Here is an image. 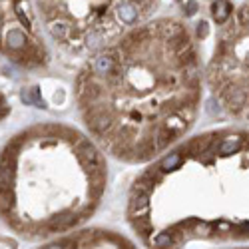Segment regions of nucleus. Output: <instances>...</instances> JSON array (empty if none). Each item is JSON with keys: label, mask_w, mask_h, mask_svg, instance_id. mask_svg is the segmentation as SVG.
Wrapping results in <instances>:
<instances>
[{"label": "nucleus", "mask_w": 249, "mask_h": 249, "mask_svg": "<svg viewBox=\"0 0 249 249\" xmlns=\"http://www.w3.org/2000/svg\"><path fill=\"white\" fill-rule=\"evenodd\" d=\"M74 96L106 154L126 163L158 160L194 128L201 108V64L188 26L161 18L94 52Z\"/></svg>", "instance_id": "1"}, {"label": "nucleus", "mask_w": 249, "mask_h": 249, "mask_svg": "<svg viewBox=\"0 0 249 249\" xmlns=\"http://www.w3.org/2000/svg\"><path fill=\"white\" fill-rule=\"evenodd\" d=\"M126 219L146 249L249 243V128L207 130L132 183Z\"/></svg>", "instance_id": "2"}, {"label": "nucleus", "mask_w": 249, "mask_h": 249, "mask_svg": "<svg viewBox=\"0 0 249 249\" xmlns=\"http://www.w3.org/2000/svg\"><path fill=\"white\" fill-rule=\"evenodd\" d=\"M102 150L64 124H36L0 152V221L26 241L80 230L106 194Z\"/></svg>", "instance_id": "3"}, {"label": "nucleus", "mask_w": 249, "mask_h": 249, "mask_svg": "<svg viewBox=\"0 0 249 249\" xmlns=\"http://www.w3.org/2000/svg\"><path fill=\"white\" fill-rule=\"evenodd\" d=\"M158 0H38L48 34L74 54L98 52L148 18Z\"/></svg>", "instance_id": "4"}, {"label": "nucleus", "mask_w": 249, "mask_h": 249, "mask_svg": "<svg viewBox=\"0 0 249 249\" xmlns=\"http://www.w3.org/2000/svg\"><path fill=\"white\" fill-rule=\"evenodd\" d=\"M205 78L217 106L249 128V0L221 24Z\"/></svg>", "instance_id": "5"}, {"label": "nucleus", "mask_w": 249, "mask_h": 249, "mask_svg": "<svg viewBox=\"0 0 249 249\" xmlns=\"http://www.w3.org/2000/svg\"><path fill=\"white\" fill-rule=\"evenodd\" d=\"M36 249H138L136 241L108 227H80Z\"/></svg>", "instance_id": "6"}, {"label": "nucleus", "mask_w": 249, "mask_h": 249, "mask_svg": "<svg viewBox=\"0 0 249 249\" xmlns=\"http://www.w3.org/2000/svg\"><path fill=\"white\" fill-rule=\"evenodd\" d=\"M227 249H249V245H239V247H227Z\"/></svg>", "instance_id": "7"}]
</instances>
